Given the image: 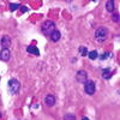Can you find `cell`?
<instances>
[{
  "instance_id": "1",
  "label": "cell",
  "mask_w": 120,
  "mask_h": 120,
  "mask_svg": "<svg viewBox=\"0 0 120 120\" xmlns=\"http://www.w3.org/2000/svg\"><path fill=\"white\" fill-rule=\"evenodd\" d=\"M54 30H55V23L53 21H45L41 25V31L46 36H49Z\"/></svg>"
},
{
  "instance_id": "2",
  "label": "cell",
  "mask_w": 120,
  "mask_h": 120,
  "mask_svg": "<svg viewBox=\"0 0 120 120\" xmlns=\"http://www.w3.org/2000/svg\"><path fill=\"white\" fill-rule=\"evenodd\" d=\"M7 89H8L10 94L17 95L19 93V89H21V83H19L16 78H11L7 83Z\"/></svg>"
},
{
  "instance_id": "3",
  "label": "cell",
  "mask_w": 120,
  "mask_h": 120,
  "mask_svg": "<svg viewBox=\"0 0 120 120\" xmlns=\"http://www.w3.org/2000/svg\"><path fill=\"white\" fill-rule=\"evenodd\" d=\"M108 37V29L106 26H101V28H98L96 30V33H95V38H96V41L100 42V43H102L105 42L106 40Z\"/></svg>"
},
{
  "instance_id": "4",
  "label": "cell",
  "mask_w": 120,
  "mask_h": 120,
  "mask_svg": "<svg viewBox=\"0 0 120 120\" xmlns=\"http://www.w3.org/2000/svg\"><path fill=\"white\" fill-rule=\"evenodd\" d=\"M95 90H96V88H95V83H94L93 81H86V82L84 83V91H85L88 95L95 94Z\"/></svg>"
},
{
  "instance_id": "5",
  "label": "cell",
  "mask_w": 120,
  "mask_h": 120,
  "mask_svg": "<svg viewBox=\"0 0 120 120\" xmlns=\"http://www.w3.org/2000/svg\"><path fill=\"white\" fill-rule=\"evenodd\" d=\"M76 79H77L78 83L84 84V83L88 81V75H86V72L83 71V70H79V71L77 72V75H76Z\"/></svg>"
},
{
  "instance_id": "6",
  "label": "cell",
  "mask_w": 120,
  "mask_h": 120,
  "mask_svg": "<svg viewBox=\"0 0 120 120\" xmlns=\"http://www.w3.org/2000/svg\"><path fill=\"white\" fill-rule=\"evenodd\" d=\"M10 58H11V52L7 48H3L1 52H0V60L3 61H8Z\"/></svg>"
},
{
  "instance_id": "7",
  "label": "cell",
  "mask_w": 120,
  "mask_h": 120,
  "mask_svg": "<svg viewBox=\"0 0 120 120\" xmlns=\"http://www.w3.org/2000/svg\"><path fill=\"white\" fill-rule=\"evenodd\" d=\"M45 102H46V105H47L48 107L54 106V105H55V97H54V95L48 94V95L45 97Z\"/></svg>"
},
{
  "instance_id": "8",
  "label": "cell",
  "mask_w": 120,
  "mask_h": 120,
  "mask_svg": "<svg viewBox=\"0 0 120 120\" xmlns=\"http://www.w3.org/2000/svg\"><path fill=\"white\" fill-rule=\"evenodd\" d=\"M0 43H1V46H3V48H7L8 49V47L11 46V38H10V36H3L1 37V41H0Z\"/></svg>"
},
{
  "instance_id": "9",
  "label": "cell",
  "mask_w": 120,
  "mask_h": 120,
  "mask_svg": "<svg viewBox=\"0 0 120 120\" xmlns=\"http://www.w3.org/2000/svg\"><path fill=\"white\" fill-rule=\"evenodd\" d=\"M26 52L30 53V54H33V55H36V56L40 55V51H38V48L36 46H28L26 47Z\"/></svg>"
},
{
  "instance_id": "10",
  "label": "cell",
  "mask_w": 120,
  "mask_h": 120,
  "mask_svg": "<svg viewBox=\"0 0 120 120\" xmlns=\"http://www.w3.org/2000/svg\"><path fill=\"white\" fill-rule=\"evenodd\" d=\"M49 37H51V40H52L53 42H58L59 40H60V37H61V34H60L59 30H56V29H55L54 31H53L51 35H49Z\"/></svg>"
},
{
  "instance_id": "11",
  "label": "cell",
  "mask_w": 120,
  "mask_h": 120,
  "mask_svg": "<svg viewBox=\"0 0 120 120\" xmlns=\"http://www.w3.org/2000/svg\"><path fill=\"white\" fill-rule=\"evenodd\" d=\"M113 72H112V70L109 68V67H107V68H105L103 71H102V77L105 78V79H111L112 78V75Z\"/></svg>"
},
{
  "instance_id": "12",
  "label": "cell",
  "mask_w": 120,
  "mask_h": 120,
  "mask_svg": "<svg viewBox=\"0 0 120 120\" xmlns=\"http://www.w3.org/2000/svg\"><path fill=\"white\" fill-rule=\"evenodd\" d=\"M115 8V4L114 1H112V0H108V1H106V10L108 12H113Z\"/></svg>"
},
{
  "instance_id": "13",
  "label": "cell",
  "mask_w": 120,
  "mask_h": 120,
  "mask_svg": "<svg viewBox=\"0 0 120 120\" xmlns=\"http://www.w3.org/2000/svg\"><path fill=\"white\" fill-rule=\"evenodd\" d=\"M88 56H89V59H90V60H95V59H97V58H98V55H97V52H96V51H91V52H89V53H88Z\"/></svg>"
},
{
  "instance_id": "14",
  "label": "cell",
  "mask_w": 120,
  "mask_h": 120,
  "mask_svg": "<svg viewBox=\"0 0 120 120\" xmlns=\"http://www.w3.org/2000/svg\"><path fill=\"white\" fill-rule=\"evenodd\" d=\"M64 120H76V115L73 113H66L64 115Z\"/></svg>"
},
{
  "instance_id": "15",
  "label": "cell",
  "mask_w": 120,
  "mask_h": 120,
  "mask_svg": "<svg viewBox=\"0 0 120 120\" xmlns=\"http://www.w3.org/2000/svg\"><path fill=\"white\" fill-rule=\"evenodd\" d=\"M78 51H79V54L81 55H88V49H86V47H83V46H81L78 48Z\"/></svg>"
},
{
  "instance_id": "16",
  "label": "cell",
  "mask_w": 120,
  "mask_h": 120,
  "mask_svg": "<svg viewBox=\"0 0 120 120\" xmlns=\"http://www.w3.org/2000/svg\"><path fill=\"white\" fill-rule=\"evenodd\" d=\"M19 7H21V4H10V10L11 11H16Z\"/></svg>"
},
{
  "instance_id": "17",
  "label": "cell",
  "mask_w": 120,
  "mask_h": 120,
  "mask_svg": "<svg viewBox=\"0 0 120 120\" xmlns=\"http://www.w3.org/2000/svg\"><path fill=\"white\" fill-rule=\"evenodd\" d=\"M109 56H111V53H108V52H107V53H103L102 55H100L98 58L101 59V60H106V59H108Z\"/></svg>"
},
{
  "instance_id": "18",
  "label": "cell",
  "mask_w": 120,
  "mask_h": 120,
  "mask_svg": "<svg viewBox=\"0 0 120 120\" xmlns=\"http://www.w3.org/2000/svg\"><path fill=\"white\" fill-rule=\"evenodd\" d=\"M112 19H113L114 23H118V22H119V15H118V13H114L113 17H112Z\"/></svg>"
},
{
  "instance_id": "19",
  "label": "cell",
  "mask_w": 120,
  "mask_h": 120,
  "mask_svg": "<svg viewBox=\"0 0 120 120\" xmlns=\"http://www.w3.org/2000/svg\"><path fill=\"white\" fill-rule=\"evenodd\" d=\"M21 11H22V12H26V11H28V7H25V6H22V5H21Z\"/></svg>"
},
{
  "instance_id": "20",
  "label": "cell",
  "mask_w": 120,
  "mask_h": 120,
  "mask_svg": "<svg viewBox=\"0 0 120 120\" xmlns=\"http://www.w3.org/2000/svg\"><path fill=\"white\" fill-rule=\"evenodd\" d=\"M82 120H89V119H88L86 116H84V118H82Z\"/></svg>"
},
{
  "instance_id": "21",
  "label": "cell",
  "mask_w": 120,
  "mask_h": 120,
  "mask_svg": "<svg viewBox=\"0 0 120 120\" xmlns=\"http://www.w3.org/2000/svg\"><path fill=\"white\" fill-rule=\"evenodd\" d=\"M0 118H1V113H0Z\"/></svg>"
}]
</instances>
